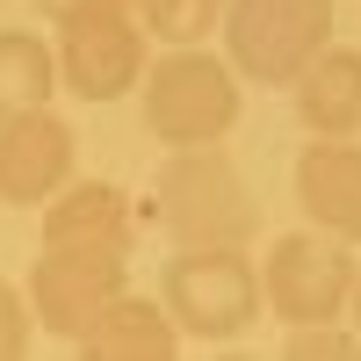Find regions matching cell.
<instances>
[{"instance_id":"cell-1","label":"cell","mask_w":361,"mask_h":361,"mask_svg":"<svg viewBox=\"0 0 361 361\" xmlns=\"http://www.w3.org/2000/svg\"><path fill=\"white\" fill-rule=\"evenodd\" d=\"M152 202L173 246H253L260 231V202L224 145H180L152 180Z\"/></svg>"},{"instance_id":"cell-2","label":"cell","mask_w":361,"mask_h":361,"mask_svg":"<svg viewBox=\"0 0 361 361\" xmlns=\"http://www.w3.org/2000/svg\"><path fill=\"white\" fill-rule=\"evenodd\" d=\"M238 73L231 58L202 44H166L159 66H145V130L159 145H224L238 123Z\"/></svg>"},{"instance_id":"cell-3","label":"cell","mask_w":361,"mask_h":361,"mask_svg":"<svg viewBox=\"0 0 361 361\" xmlns=\"http://www.w3.org/2000/svg\"><path fill=\"white\" fill-rule=\"evenodd\" d=\"M159 296L180 325V340L217 347V340H238L260 318L267 282L246 260V246H173L166 275H159Z\"/></svg>"},{"instance_id":"cell-4","label":"cell","mask_w":361,"mask_h":361,"mask_svg":"<svg viewBox=\"0 0 361 361\" xmlns=\"http://www.w3.org/2000/svg\"><path fill=\"white\" fill-rule=\"evenodd\" d=\"M333 44V0H231L224 58L253 87H296V73Z\"/></svg>"},{"instance_id":"cell-5","label":"cell","mask_w":361,"mask_h":361,"mask_svg":"<svg viewBox=\"0 0 361 361\" xmlns=\"http://www.w3.org/2000/svg\"><path fill=\"white\" fill-rule=\"evenodd\" d=\"M267 311L282 325H325V318H347L354 311V289H361V260L347 238L333 231H282L275 246H267Z\"/></svg>"},{"instance_id":"cell-6","label":"cell","mask_w":361,"mask_h":361,"mask_svg":"<svg viewBox=\"0 0 361 361\" xmlns=\"http://www.w3.org/2000/svg\"><path fill=\"white\" fill-rule=\"evenodd\" d=\"M145 15L137 8H109V15H80L58 22V80L80 102H123L130 87L145 80Z\"/></svg>"},{"instance_id":"cell-7","label":"cell","mask_w":361,"mask_h":361,"mask_svg":"<svg viewBox=\"0 0 361 361\" xmlns=\"http://www.w3.org/2000/svg\"><path fill=\"white\" fill-rule=\"evenodd\" d=\"M116 289H130L123 246H44L29 260V304H37V325H51L58 340H80Z\"/></svg>"},{"instance_id":"cell-8","label":"cell","mask_w":361,"mask_h":361,"mask_svg":"<svg viewBox=\"0 0 361 361\" xmlns=\"http://www.w3.org/2000/svg\"><path fill=\"white\" fill-rule=\"evenodd\" d=\"M73 166H80V145H73V123H66V116L22 109V116L0 123V202H15V209L37 202V209H44V202L73 180Z\"/></svg>"},{"instance_id":"cell-9","label":"cell","mask_w":361,"mask_h":361,"mask_svg":"<svg viewBox=\"0 0 361 361\" xmlns=\"http://www.w3.org/2000/svg\"><path fill=\"white\" fill-rule=\"evenodd\" d=\"M296 202L318 231L361 246V145L354 137H311L296 152Z\"/></svg>"},{"instance_id":"cell-10","label":"cell","mask_w":361,"mask_h":361,"mask_svg":"<svg viewBox=\"0 0 361 361\" xmlns=\"http://www.w3.org/2000/svg\"><path fill=\"white\" fill-rule=\"evenodd\" d=\"M73 347L94 354V361H166V354H180V325H173V311H166V296L116 289Z\"/></svg>"},{"instance_id":"cell-11","label":"cell","mask_w":361,"mask_h":361,"mask_svg":"<svg viewBox=\"0 0 361 361\" xmlns=\"http://www.w3.org/2000/svg\"><path fill=\"white\" fill-rule=\"evenodd\" d=\"M137 238V209L116 180H66L51 202H44V246H123L130 253Z\"/></svg>"},{"instance_id":"cell-12","label":"cell","mask_w":361,"mask_h":361,"mask_svg":"<svg viewBox=\"0 0 361 361\" xmlns=\"http://www.w3.org/2000/svg\"><path fill=\"white\" fill-rule=\"evenodd\" d=\"M296 123L311 137H354L361 130V51L325 44L304 73H296Z\"/></svg>"},{"instance_id":"cell-13","label":"cell","mask_w":361,"mask_h":361,"mask_svg":"<svg viewBox=\"0 0 361 361\" xmlns=\"http://www.w3.org/2000/svg\"><path fill=\"white\" fill-rule=\"evenodd\" d=\"M58 44H44L37 29H0V123L22 109H51L58 94Z\"/></svg>"},{"instance_id":"cell-14","label":"cell","mask_w":361,"mask_h":361,"mask_svg":"<svg viewBox=\"0 0 361 361\" xmlns=\"http://www.w3.org/2000/svg\"><path fill=\"white\" fill-rule=\"evenodd\" d=\"M224 8L231 0H137V15L159 44H202L209 29H224Z\"/></svg>"},{"instance_id":"cell-15","label":"cell","mask_w":361,"mask_h":361,"mask_svg":"<svg viewBox=\"0 0 361 361\" xmlns=\"http://www.w3.org/2000/svg\"><path fill=\"white\" fill-rule=\"evenodd\" d=\"M289 361H347V354H361V333L354 325H340V318H325V325H289V347H282Z\"/></svg>"},{"instance_id":"cell-16","label":"cell","mask_w":361,"mask_h":361,"mask_svg":"<svg viewBox=\"0 0 361 361\" xmlns=\"http://www.w3.org/2000/svg\"><path fill=\"white\" fill-rule=\"evenodd\" d=\"M29 311H37V304H22V289L0 275V361L29 354Z\"/></svg>"},{"instance_id":"cell-17","label":"cell","mask_w":361,"mask_h":361,"mask_svg":"<svg viewBox=\"0 0 361 361\" xmlns=\"http://www.w3.org/2000/svg\"><path fill=\"white\" fill-rule=\"evenodd\" d=\"M109 8H137V0H37V15L58 29V22H80V15H109Z\"/></svg>"},{"instance_id":"cell-18","label":"cell","mask_w":361,"mask_h":361,"mask_svg":"<svg viewBox=\"0 0 361 361\" xmlns=\"http://www.w3.org/2000/svg\"><path fill=\"white\" fill-rule=\"evenodd\" d=\"M354 333H361V289H354Z\"/></svg>"}]
</instances>
